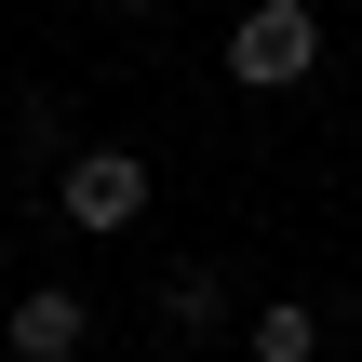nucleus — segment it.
Segmentation results:
<instances>
[{
    "label": "nucleus",
    "mask_w": 362,
    "mask_h": 362,
    "mask_svg": "<svg viewBox=\"0 0 362 362\" xmlns=\"http://www.w3.org/2000/svg\"><path fill=\"white\" fill-rule=\"evenodd\" d=\"M322 67V0H242L228 13V81L242 94H296Z\"/></svg>",
    "instance_id": "nucleus-1"
},
{
    "label": "nucleus",
    "mask_w": 362,
    "mask_h": 362,
    "mask_svg": "<svg viewBox=\"0 0 362 362\" xmlns=\"http://www.w3.org/2000/svg\"><path fill=\"white\" fill-rule=\"evenodd\" d=\"M54 215H67L81 242H121V228L148 215V161H134V148H67V161H54Z\"/></svg>",
    "instance_id": "nucleus-2"
},
{
    "label": "nucleus",
    "mask_w": 362,
    "mask_h": 362,
    "mask_svg": "<svg viewBox=\"0 0 362 362\" xmlns=\"http://www.w3.org/2000/svg\"><path fill=\"white\" fill-rule=\"evenodd\" d=\"M148 309H161V349H202V336H228V269L215 255H175Z\"/></svg>",
    "instance_id": "nucleus-3"
},
{
    "label": "nucleus",
    "mask_w": 362,
    "mask_h": 362,
    "mask_svg": "<svg viewBox=\"0 0 362 362\" xmlns=\"http://www.w3.org/2000/svg\"><path fill=\"white\" fill-rule=\"evenodd\" d=\"M81 336H94V309H81L67 282H27V296L0 309V349H13V362H67Z\"/></svg>",
    "instance_id": "nucleus-4"
},
{
    "label": "nucleus",
    "mask_w": 362,
    "mask_h": 362,
    "mask_svg": "<svg viewBox=\"0 0 362 362\" xmlns=\"http://www.w3.org/2000/svg\"><path fill=\"white\" fill-rule=\"evenodd\" d=\"M322 336H336V322H322L309 296H269V309L242 322V349H255V362H322Z\"/></svg>",
    "instance_id": "nucleus-5"
},
{
    "label": "nucleus",
    "mask_w": 362,
    "mask_h": 362,
    "mask_svg": "<svg viewBox=\"0 0 362 362\" xmlns=\"http://www.w3.org/2000/svg\"><path fill=\"white\" fill-rule=\"evenodd\" d=\"M121 13H161V0H121Z\"/></svg>",
    "instance_id": "nucleus-6"
},
{
    "label": "nucleus",
    "mask_w": 362,
    "mask_h": 362,
    "mask_svg": "<svg viewBox=\"0 0 362 362\" xmlns=\"http://www.w3.org/2000/svg\"><path fill=\"white\" fill-rule=\"evenodd\" d=\"M349 322H362V282H349Z\"/></svg>",
    "instance_id": "nucleus-7"
},
{
    "label": "nucleus",
    "mask_w": 362,
    "mask_h": 362,
    "mask_svg": "<svg viewBox=\"0 0 362 362\" xmlns=\"http://www.w3.org/2000/svg\"><path fill=\"white\" fill-rule=\"evenodd\" d=\"M0 362H13V349H0Z\"/></svg>",
    "instance_id": "nucleus-8"
}]
</instances>
